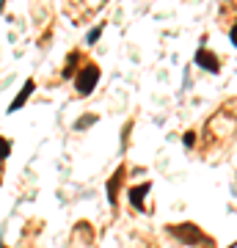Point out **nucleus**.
I'll use <instances>...</instances> for the list:
<instances>
[{"label":"nucleus","instance_id":"1","mask_svg":"<svg viewBox=\"0 0 237 248\" xmlns=\"http://www.w3.org/2000/svg\"><path fill=\"white\" fill-rule=\"evenodd\" d=\"M226 135L229 138H235V119H229L226 124H218V119L212 116L210 122L204 124L202 138H204L207 146H223V143H226Z\"/></svg>","mask_w":237,"mask_h":248},{"label":"nucleus","instance_id":"5","mask_svg":"<svg viewBox=\"0 0 237 248\" xmlns=\"http://www.w3.org/2000/svg\"><path fill=\"white\" fill-rule=\"evenodd\" d=\"M80 61H86L80 50H75V53H69V58H66V66H63V78L69 80L72 75H78V69H80Z\"/></svg>","mask_w":237,"mask_h":248},{"label":"nucleus","instance_id":"9","mask_svg":"<svg viewBox=\"0 0 237 248\" xmlns=\"http://www.w3.org/2000/svg\"><path fill=\"white\" fill-rule=\"evenodd\" d=\"M11 152V141H6V138H0V160H6Z\"/></svg>","mask_w":237,"mask_h":248},{"label":"nucleus","instance_id":"3","mask_svg":"<svg viewBox=\"0 0 237 248\" xmlns=\"http://www.w3.org/2000/svg\"><path fill=\"white\" fill-rule=\"evenodd\" d=\"M97 80H99V66L91 61H83V66L75 75V91L80 97H88L94 91V86H97Z\"/></svg>","mask_w":237,"mask_h":248},{"label":"nucleus","instance_id":"7","mask_svg":"<svg viewBox=\"0 0 237 248\" xmlns=\"http://www.w3.org/2000/svg\"><path fill=\"white\" fill-rule=\"evenodd\" d=\"M122 179H124V169H119L113 177H111V182H108V196H111V204H116V193H119Z\"/></svg>","mask_w":237,"mask_h":248},{"label":"nucleus","instance_id":"8","mask_svg":"<svg viewBox=\"0 0 237 248\" xmlns=\"http://www.w3.org/2000/svg\"><path fill=\"white\" fill-rule=\"evenodd\" d=\"M149 182H143V185L141 187H132L130 190V202L135 204V207H138V210H143V193H149Z\"/></svg>","mask_w":237,"mask_h":248},{"label":"nucleus","instance_id":"12","mask_svg":"<svg viewBox=\"0 0 237 248\" xmlns=\"http://www.w3.org/2000/svg\"><path fill=\"white\" fill-rule=\"evenodd\" d=\"M94 39H99V28H97V31H91V33H88V42H91V45H94Z\"/></svg>","mask_w":237,"mask_h":248},{"label":"nucleus","instance_id":"10","mask_svg":"<svg viewBox=\"0 0 237 248\" xmlns=\"http://www.w3.org/2000/svg\"><path fill=\"white\" fill-rule=\"evenodd\" d=\"M91 122H97V119H94V116H83V119H80V122L75 124V130H83V127H88Z\"/></svg>","mask_w":237,"mask_h":248},{"label":"nucleus","instance_id":"6","mask_svg":"<svg viewBox=\"0 0 237 248\" xmlns=\"http://www.w3.org/2000/svg\"><path fill=\"white\" fill-rule=\"evenodd\" d=\"M33 89H36V83H33V80H28L25 86H22V91L17 94V99L11 102V108H9V110H19V108H22V102H25V99L31 97V94H33Z\"/></svg>","mask_w":237,"mask_h":248},{"label":"nucleus","instance_id":"13","mask_svg":"<svg viewBox=\"0 0 237 248\" xmlns=\"http://www.w3.org/2000/svg\"><path fill=\"white\" fill-rule=\"evenodd\" d=\"M0 182H3V177H0Z\"/></svg>","mask_w":237,"mask_h":248},{"label":"nucleus","instance_id":"2","mask_svg":"<svg viewBox=\"0 0 237 248\" xmlns=\"http://www.w3.org/2000/svg\"><path fill=\"white\" fill-rule=\"evenodd\" d=\"M61 3H63L66 17H72L75 22H83V19L94 17V14L105 6L108 0H61Z\"/></svg>","mask_w":237,"mask_h":248},{"label":"nucleus","instance_id":"11","mask_svg":"<svg viewBox=\"0 0 237 248\" xmlns=\"http://www.w3.org/2000/svg\"><path fill=\"white\" fill-rule=\"evenodd\" d=\"M185 143H188V146H193V143H196V135L188 133V135H185Z\"/></svg>","mask_w":237,"mask_h":248},{"label":"nucleus","instance_id":"4","mask_svg":"<svg viewBox=\"0 0 237 248\" xmlns=\"http://www.w3.org/2000/svg\"><path fill=\"white\" fill-rule=\"evenodd\" d=\"M196 61H199V66H202V69H207V72H221V61L210 53V50H199Z\"/></svg>","mask_w":237,"mask_h":248}]
</instances>
